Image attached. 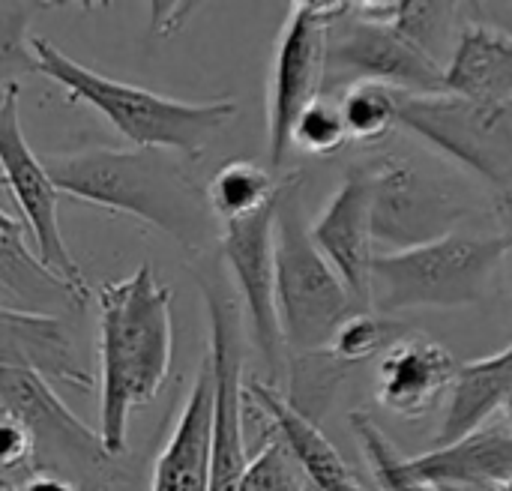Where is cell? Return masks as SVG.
I'll use <instances>...</instances> for the list:
<instances>
[{
    "label": "cell",
    "instance_id": "1",
    "mask_svg": "<svg viewBox=\"0 0 512 491\" xmlns=\"http://www.w3.org/2000/svg\"><path fill=\"white\" fill-rule=\"evenodd\" d=\"M99 303V360H102V447L120 459L126 453L129 417L150 405L171 369V288L162 285L150 264L132 276L105 282Z\"/></svg>",
    "mask_w": 512,
    "mask_h": 491
},
{
    "label": "cell",
    "instance_id": "2",
    "mask_svg": "<svg viewBox=\"0 0 512 491\" xmlns=\"http://www.w3.org/2000/svg\"><path fill=\"white\" fill-rule=\"evenodd\" d=\"M57 192L114 213L135 216L171 234L183 249L210 240V207L204 189L189 177L186 159L171 150L90 147L42 159Z\"/></svg>",
    "mask_w": 512,
    "mask_h": 491
},
{
    "label": "cell",
    "instance_id": "3",
    "mask_svg": "<svg viewBox=\"0 0 512 491\" xmlns=\"http://www.w3.org/2000/svg\"><path fill=\"white\" fill-rule=\"evenodd\" d=\"M36 72L60 84L72 102L96 108L123 138L135 147L171 150L183 159H198L204 147L237 117L234 99H210V102H186L168 99L153 90L99 75L69 54H63L54 42L33 36L30 39Z\"/></svg>",
    "mask_w": 512,
    "mask_h": 491
},
{
    "label": "cell",
    "instance_id": "4",
    "mask_svg": "<svg viewBox=\"0 0 512 491\" xmlns=\"http://www.w3.org/2000/svg\"><path fill=\"white\" fill-rule=\"evenodd\" d=\"M303 174L279 180L276 198V312L288 357H312L330 348L336 330L363 309L318 252L303 216Z\"/></svg>",
    "mask_w": 512,
    "mask_h": 491
},
{
    "label": "cell",
    "instance_id": "5",
    "mask_svg": "<svg viewBox=\"0 0 512 491\" xmlns=\"http://www.w3.org/2000/svg\"><path fill=\"white\" fill-rule=\"evenodd\" d=\"M504 234L453 231L441 240L375 252L372 309L399 315L411 309H465L489 297L492 279L507 258Z\"/></svg>",
    "mask_w": 512,
    "mask_h": 491
},
{
    "label": "cell",
    "instance_id": "6",
    "mask_svg": "<svg viewBox=\"0 0 512 491\" xmlns=\"http://www.w3.org/2000/svg\"><path fill=\"white\" fill-rule=\"evenodd\" d=\"M375 81L405 96H438L447 69L393 21V3H345L327 30L324 96Z\"/></svg>",
    "mask_w": 512,
    "mask_h": 491
},
{
    "label": "cell",
    "instance_id": "7",
    "mask_svg": "<svg viewBox=\"0 0 512 491\" xmlns=\"http://www.w3.org/2000/svg\"><path fill=\"white\" fill-rule=\"evenodd\" d=\"M399 126L477 171L501 198L512 195V105H489L459 93H399Z\"/></svg>",
    "mask_w": 512,
    "mask_h": 491
},
{
    "label": "cell",
    "instance_id": "8",
    "mask_svg": "<svg viewBox=\"0 0 512 491\" xmlns=\"http://www.w3.org/2000/svg\"><path fill=\"white\" fill-rule=\"evenodd\" d=\"M0 405L18 414L33 432L36 471L60 474L81 491L108 489L120 477L102 438L69 414L45 378L30 372H0Z\"/></svg>",
    "mask_w": 512,
    "mask_h": 491
},
{
    "label": "cell",
    "instance_id": "9",
    "mask_svg": "<svg viewBox=\"0 0 512 491\" xmlns=\"http://www.w3.org/2000/svg\"><path fill=\"white\" fill-rule=\"evenodd\" d=\"M339 12L342 3L303 0L291 6L282 24L267 90V150L273 171L285 165L300 111L324 93L327 30Z\"/></svg>",
    "mask_w": 512,
    "mask_h": 491
},
{
    "label": "cell",
    "instance_id": "10",
    "mask_svg": "<svg viewBox=\"0 0 512 491\" xmlns=\"http://www.w3.org/2000/svg\"><path fill=\"white\" fill-rule=\"evenodd\" d=\"M372 183V234L378 252H396L441 240L471 216L450 186L423 174L408 159L384 156L366 165Z\"/></svg>",
    "mask_w": 512,
    "mask_h": 491
},
{
    "label": "cell",
    "instance_id": "11",
    "mask_svg": "<svg viewBox=\"0 0 512 491\" xmlns=\"http://www.w3.org/2000/svg\"><path fill=\"white\" fill-rule=\"evenodd\" d=\"M18 99H21V84H9L0 93V180L12 192L24 225L33 234V246L39 261L57 273L63 282H69L75 291L90 297V285L75 264L63 231H60V192L51 183L42 159L30 150L24 129H21V114H18Z\"/></svg>",
    "mask_w": 512,
    "mask_h": 491
},
{
    "label": "cell",
    "instance_id": "12",
    "mask_svg": "<svg viewBox=\"0 0 512 491\" xmlns=\"http://www.w3.org/2000/svg\"><path fill=\"white\" fill-rule=\"evenodd\" d=\"M210 318V369H213V435H210V486L237 491L249 465L243 441V342L240 315L231 297L210 279H201Z\"/></svg>",
    "mask_w": 512,
    "mask_h": 491
},
{
    "label": "cell",
    "instance_id": "13",
    "mask_svg": "<svg viewBox=\"0 0 512 491\" xmlns=\"http://www.w3.org/2000/svg\"><path fill=\"white\" fill-rule=\"evenodd\" d=\"M273 231H276V201L249 219L222 225L219 246H222V261L228 264L237 282V291L243 297L252 342L267 366V384L276 387L282 369L288 366V351L282 342V327H279V312H276Z\"/></svg>",
    "mask_w": 512,
    "mask_h": 491
},
{
    "label": "cell",
    "instance_id": "14",
    "mask_svg": "<svg viewBox=\"0 0 512 491\" xmlns=\"http://www.w3.org/2000/svg\"><path fill=\"white\" fill-rule=\"evenodd\" d=\"M309 237L351 297L363 309H372V261L378 249L372 234V183L366 165L354 168L342 180L321 216L309 225Z\"/></svg>",
    "mask_w": 512,
    "mask_h": 491
},
{
    "label": "cell",
    "instance_id": "15",
    "mask_svg": "<svg viewBox=\"0 0 512 491\" xmlns=\"http://www.w3.org/2000/svg\"><path fill=\"white\" fill-rule=\"evenodd\" d=\"M456 369L459 363L444 345L411 330L378 357L375 402L399 420L429 417L450 396Z\"/></svg>",
    "mask_w": 512,
    "mask_h": 491
},
{
    "label": "cell",
    "instance_id": "16",
    "mask_svg": "<svg viewBox=\"0 0 512 491\" xmlns=\"http://www.w3.org/2000/svg\"><path fill=\"white\" fill-rule=\"evenodd\" d=\"M243 402L252 414L270 423V435L285 444L309 489L369 491L357 471L345 462V456L336 450V444L321 432V426L300 414L273 384L252 378L249 384H243Z\"/></svg>",
    "mask_w": 512,
    "mask_h": 491
},
{
    "label": "cell",
    "instance_id": "17",
    "mask_svg": "<svg viewBox=\"0 0 512 491\" xmlns=\"http://www.w3.org/2000/svg\"><path fill=\"white\" fill-rule=\"evenodd\" d=\"M0 372H30L45 381H60L75 390H90L93 378L84 369L75 336L60 315L12 309L0 303Z\"/></svg>",
    "mask_w": 512,
    "mask_h": 491
},
{
    "label": "cell",
    "instance_id": "18",
    "mask_svg": "<svg viewBox=\"0 0 512 491\" xmlns=\"http://www.w3.org/2000/svg\"><path fill=\"white\" fill-rule=\"evenodd\" d=\"M405 471L435 489H504L512 483V429L489 423L447 447L405 459Z\"/></svg>",
    "mask_w": 512,
    "mask_h": 491
},
{
    "label": "cell",
    "instance_id": "19",
    "mask_svg": "<svg viewBox=\"0 0 512 491\" xmlns=\"http://www.w3.org/2000/svg\"><path fill=\"white\" fill-rule=\"evenodd\" d=\"M210 435H213V369L210 360H204L180 408L174 432L153 465L150 491H207Z\"/></svg>",
    "mask_w": 512,
    "mask_h": 491
},
{
    "label": "cell",
    "instance_id": "20",
    "mask_svg": "<svg viewBox=\"0 0 512 491\" xmlns=\"http://www.w3.org/2000/svg\"><path fill=\"white\" fill-rule=\"evenodd\" d=\"M447 90L489 105H512L510 30L465 24L447 60Z\"/></svg>",
    "mask_w": 512,
    "mask_h": 491
},
{
    "label": "cell",
    "instance_id": "21",
    "mask_svg": "<svg viewBox=\"0 0 512 491\" xmlns=\"http://www.w3.org/2000/svg\"><path fill=\"white\" fill-rule=\"evenodd\" d=\"M510 393L512 345L492 357L459 366L450 396H447L444 423H441L432 447H447V444L489 426L495 414H504Z\"/></svg>",
    "mask_w": 512,
    "mask_h": 491
},
{
    "label": "cell",
    "instance_id": "22",
    "mask_svg": "<svg viewBox=\"0 0 512 491\" xmlns=\"http://www.w3.org/2000/svg\"><path fill=\"white\" fill-rule=\"evenodd\" d=\"M24 222L0 210V288L18 297L30 312L48 309H84L90 297L75 291L57 273H51L24 240Z\"/></svg>",
    "mask_w": 512,
    "mask_h": 491
},
{
    "label": "cell",
    "instance_id": "23",
    "mask_svg": "<svg viewBox=\"0 0 512 491\" xmlns=\"http://www.w3.org/2000/svg\"><path fill=\"white\" fill-rule=\"evenodd\" d=\"M279 195V180L249 159H234L222 165L210 183L204 186V198L210 207V216L219 219V225L249 219L270 207Z\"/></svg>",
    "mask_w": 512,
    "mask_h": 491
},
{
    "label": "cell",
    "instance_id": "24",
    "mask_svg": "<svg viewBox=\"0 0 512 491\" xmlns=\"http://www.w3.org/2000/svg\"><path fill=\"white\" fill-rule=\"evenodd\" d=\"M336 102L348 129V141L375 144L399 126V93L384 84H348L336 93Z\"/></svg>",
    "mask_w": 512,
    "mask_h": 491
},
{
    "label": "cell",
    "instance_id": "25",
    "mask_svg": "<svg viewBox=\"0 0 512 491\" xmlns=\"http://www.w3.org/2000/svg\"><path fill=\"white\" fill-rule=\"evenodd\" d=\"M405 333H411V327L402 324V321H396V318H390V315H381V312H375V309L357 312V315H351V318L336 330V336H333L327 354H330L339 366L351 369V366H357V363H366V360H372V357H381V354H384L387 348H393Z\"/></svg>",
    "mask_w": 512,
    "mask_h": 491
},
{
    "label": "cell",
    "instance_id": "26",
    "mask_svg": "<svg viewBox=\"0 0 512 491\" xmlns=\"http://www.w3.org/2000/svg\"><path fill=\"white\" fill-rule=\"evenodd\" d=\"M354 438H357V447L369 465V474L375 480V489L378 491H438L435 486L411 477L405 471V456L396 450V444L387 438V432L372 420V414L366 411H354L351 420H348Z\"/></svg>",
    "mask_w": 512,
    "mask_h": 491
},
{
    "label": "cell",
    "instance_id": "27",
    "mask_svg": "<svg viewBox=\"0 0 512 491\" xmlns=\"http://www.w3.org/2000/svg\"><path fill=\"white\" fill-rule=\"evenodd\" d=\"M348 144V129L339 111L336 96H318L315 102H309L294 129H291V147L303 150L309 156H333Z\"/></svg>",
    "mask_w": 512,
    "mask_h": 491
},
{
    "label": "cell",
    "instance_id": "28",
    "mask_svg": "<svg viewBox=\"0 0 512 491\" xmlns=\"http://www.w3.org/2000/svg\"><path fill=\"white\" fill-rule=\"evenodd\" d=\"M237 491H309V486L285 444L270 435L267 444L249 459Z\"/></svg>",
    "mask_w": 512,
    "mask_h": 491
},
{
    "label": "cell",
    "instance_id": "29",
    "mask_svg": "<svg viewBox=\"0 0 512 491\" xmlns=\"http://www.w3.org/2000/svg\"><path fill=\"white\" fill-rule=\"evenodd\" d=\"M36 474V441L27 423L0 405V483L21 486Z\"/></svg>",
    "mask_w": 512,
    "mask_h": 491
},
{
    "label": "cell",
    "instance_id": "30",
    "mask_svg": "<svg viewBox=\"0 0 512 491\" xmlns=\"http://www.w3.org/2000/svg\"><path fill=\"white\" fill-rule=\"evenodd\" d=\"M18 491H81L72 480H66V477H60V474H51V471H36V474H30Z\"/></svg>",
    "mask_w": 512,
    "mask_h": 491
},
{
    "label": "cell",
    "instance_id": "31",
    "mask_svg": "<svg viewBox=\"0 0 512 491\" xmlns=\"http://www.w3.org/2000/svg\"><path fill=\"white\" fill-rule=\"evenodd\" d=\"M501 216H504V237H507V246H510L512 255V195L501 198Z\"/></svg>",
    "mask_w": 512,
    "mask_h": 491
},
{
    "label": "cell",
    "instance_id": "32",
    "mask_svg": "<svg viewBox=\"0 0 512 491\" xmlns=\"http://www.w3.org/2000/svg\"><path fill=\"white\" fill-rule=\"evenodd\" d=\"M438 491H504V489H498V486H483V489H456V486H450V489H438Z\"/></svg>",
    "mask_w": 512,
    "mask_h": 491
},
{
    "label": "cell",
    "instance_id": "33",
    "mask_svg": "<svg viewBox=\"0 0 512 491\" xmlns=\"http://www.w3.org/2000/svg\"><path fill=\"white\" fill-rule=\"evenodd\" d=\"M504 420H507V426L512 429V393L510 399H507V408H504Z\"/></svg>",
    "mask_w": 512,
    "mask_h": 491
},
{
    "label": "cell",
    "instance_id": "34",
    "mask_svg": "<svg viewBox=\"0 0 512 491\" xmlns=\"http://www.w3.org/2000/svg\"><path fill=\"white\" fill-rule=\"evenodd\" d=\"M504 491H512V483H510V486H504Z\"/></svg>",
    "mask_w": 512,
    "mask_h": 491
},
{
    "label": "cell",
    "instance_id": "35",
    "mask_svg": "<svg viewBox=\"0 0 512 491\" xmlns=\"http://www.w3.org/2000/svg\"><path fill=\"white\" fill-rule=\"evenodd\" d=\"M309 491H312V489H309Z\"/></svg>",
    "mask_w": 512,
    "mask_h": 491
}]
</instances>
